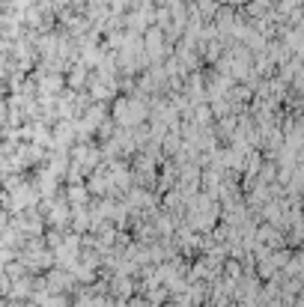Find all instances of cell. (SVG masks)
Returning a JSON list of instances; mask_svg holds the SVG:
<instances>
[{
	"label": "cell",
	"mask_w": 304,
	"mask_h": 307,
	"mask_svg": "<svg viewBox=\"0 0 304 307\" xmlns=\"http://www.w3.org/2000/svg\"><path fill=\"white\" fill-rule=\"evenodd\" d=\"M39 84H42L45 90H57V87H60V75H45Z\"/></svg>",
	"instance_id": "2"
},
{
	"label": "cell",
	"mask_w": 304,
	"mask_h": 307,
	"mask_svg": "<svg viewBox=\"0 0 304 307\" xmlns=\"http://www.w3.org/2000/svg\"><path fill=\"white\" fill-rule=\"evenodd\" d=\"M230 3H245V0H230Z\"/></svg>",
	"instance_id": "3"
},
{
	"label": "cell",
	"mask_w": 304,
	"mask_h": 307,
	"mask_svg": "<svg viewBox=\"0 0 304 307\" xmlns=\"http://www.w3.org/2000/svg\"><path fill=\"white\" fill-rule=\"evenodd\" d=\"M146 51H149L152 60H158V54L164 51V39H161L158 30H149V36H146Z\"/></svg>",
	"instance_id": "1"
}]
</instances>
